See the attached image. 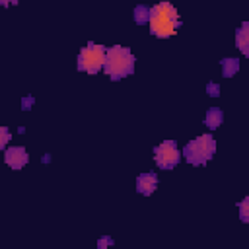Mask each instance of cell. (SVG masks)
<instances>
[{
    "label": "cell",
    "instance_id": "cell-15",
    "mask_svg": "<svg viewBox=\"0 0 249 249\" xmlns=\"http://www.w3.org/2000/svg\"><path fill=\"white\" fill-rule=\"evenodd\" d=\"M111 243H113V239H111V237H101L97 245H99V249H103V247H107V245H111Z\"/></svg>",
    "mask_w": 249,
    "mask_h": 249
},
{
    "label": "cell",
    "instance_id": "cell-9",
    "mask_svg": "<svg viewBox=\"0 0 249 249\" xmlns=\"http://www.w3.org/2000/svg\"><path fill=\"white\" fill-rule=\"evenodd\" d=\"M204 121H206V126H208V128H218V126L222 124V121H224V113H222V109H218V107L208 109Z\"/></svg>",
    "mask_w": 249,
    "mask_h": 249
},
{
    "label": "cell",
    "instance_id": "cell-8",
    "mask_svg": "<svg viewBox=\"0 0 249 249\" xmlns=\"http://www.w3.org/2000/svg\"><path fill=\"white\" fill-rule=\"evenodd\" d=\"M235 43L239 47V51L243 54H249V23H241V27L237 29V35H235Z\"/></svg>",
    "mask_w": 249,
    "mask_h": 249
},
{
    "label": "cell",
    "instance_id": "cell-5",
    "mask_svg": "<svg viewBox=\"0 0 249 249\" xmlns=\"http://www.w3.org/2000/svg\"><path fill=\"white\" fill-rule=\"evenodd\" d=\"M154 160L161 169H171L179 163L181 160V152L175 144V140H165L160 146L154 148Z\"/></svg>",
    "mask_w": 249,
    "mask_h": 249
},
{
    "label": "cell",
    "instance_id": "cell-2",
    "mask_svg": "<svg viewBox=\"0 0 249 249\" xmlns=\"http://www.w3.org/2000/svg\"><path fill=\"white\" fill-rule=\"evenodd\" d=\"M134 62H136V58L126 47L115 45L105 53L103 70L111 80H121L134 72Z\"/></svg>",
    "mask_w": 249,
    "mask_h": 249
},
{
    "label": "cell",
    "instance_id": "cell-14",
    "mask_svg": "<svg viewBox=\"0 0 249 249\" xmlns=\"http://www.w3.org/2000/svg\"><path fill=\"white\" fill-rule=\"evenodd\" d=\"M206 89H208V93H210L212 97L220 95V86H218V84H214V82H210V84L206 86Z\"/></svg>",
    "mask_w": 249,
    "mask_h": 249
},
{
    "label": "cell",
    "instance_id": "cell-7",
    "mask_svg": "<svg viewBox=\"0 0 249 249\" xmlns=\"http://www.w3.org/2000/svg\"><path fill=\"white\" fill-rule=\"evenodd\" d=\"M158 187V175L154 171H146V173H140L136 177V191L140 195H152Z\"/></svg>",
    "mask_w": 249,
    "mask_h": 249
},
{
    "label": "cell",
    "instance_id": "cell-6",
    "mask_svg": "<svg viewBox=\"0 0 249 249\" xmlns=\"http://www.w3.org/2000/svg\"><path fill=\"white\" fill-rule=\"evenodd\" d=\"M4 161L12 167V169H21L27 161H29V156H27V150L23 146H12L6 150L4 154Z\"/></svg>",
    "mask_w": 249,
    "mask_h": 249
},
{
    "label": "cell",
    "instance_id": "cell-11",
    "mask_svg": "<svg viewBox=\"0 0 249 249\" xmlns=\"http://www.w3.org/2000/svg\"><path fill=\"white\" fill-rule=\"evenodd\" d=\"M148 18H150V8H148V6L140 4V6H136V8H134V21H136L138 25L146 23V21H148Z\"/></svg>",
    "mask_w": 249,
    "mask_h": 249
},
{
    "label": "cell",
    "instance_id": "cell-13",
    "mask_svg": "<svg viewBox=\"0 0 249 249\" xmlns=\"http://www.w3.org/2000/svg\"><path fill=\"white\" fill-rule=\"evenodd\" d=\"M10 142V130L6 128V126H2L0 124V150L2 148H6V144Z\"/></svg>",
    "mask_w": 249,
    "mask_h": 249
},
{
    "label": "cell",
    "instance_id": "cell-16",
    "mask_svg": "<svg viewBox=\"0 0 249 249\" xmlns=\"http://www.w3.org/2000/svg\"><path fill=\"white\" fill-rule=\"evenodd\" d=\"M2 6H8V4H18V0H0Z\"/></svg>",
    "mask_w": 249,
    "mask_h": 249
},
{
    "label": "cell",
    "instance_id": "cell-3",
    "mask_svg": "<svg viewBox=\"0 0 249 249\" xmlns=\"http://www.w3.org/2000/svg\"><path fill=\"white\" fill-rule=\"evenodd\" d=\"M216 152V140L212 134H202L196 136L195 140H191L185 148H183V156L191 165H202L206 163Z\"/></svg>",
    "mask_w": 249,
    "mask_h": 249
},
{
    "label": "cell",
    "instance_id": "cell-4",
    "mask_svg": "<svg viewBox=\"0 0 249 249\" xmlns=\"http://www.w3.org/2000/svg\"><path fill=\"white\" fill-rule=\"evenodd\" d=\"M105 47L89 43L84 47L78 54V70H84L88 74H97L105 64Z\"/></svg>",
    "mask_w": 249,
    "mask_h": 249
},
{
    "label": "cell",
    "instance_id": "cell-12",
    "mask_svg": "<svg viewBox=\"0 0 249 249\" xmlns=\"http://www.w3.org/2000/svg\"><path fill=\"white\" fill-rule=\"evenodd\" d=\"M239 218H241V222L249 220V198H243V202L239 204Z\"/></svg>",
    "mask_w": 249,
    "mask_h": 249
},
{
    "label": "cell",
    "instance_id": "cell-10",
    "mask_svg": "<svg viewBox=\"0 0 249 249\" xmlns=\"http://www.w3.org/2000/svg\"><path fill=\"white\" fill-rule=\"evenodd\" d=\"M239 70V60L237 58H224L222 60V72L224 76H233Z\"/></svg>",
    "mask_w": 249,
    "mask_h": 249
},
{
    "label": "cell",
    "instance_id": "cell-1",
    "mask_svg": "<svg viewBox=\"0 0 249 249\" xmlns=\"http://www.w3.org/2000/svg\"><path fill=\"white\" fill-rule=\"evenodd\" d=\"M148 21H150V33L156 37H171L181 25L177 8L171 6L169 2H160L154 8H150Z\"/></svg>",
    "mask_w": 249,
    "mask_h": 249
}]
</instances>
